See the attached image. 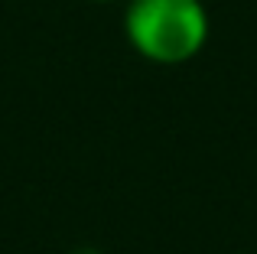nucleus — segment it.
<instances>
[{
	"label": "nucleus",
	"mask_w": 257,
	"mask_h": 254,
	"mask_svg": "<svg viewBox=\"0 0 257 254\" xmlns=\"http://www.w3.org/2000/svg\"><path fill=\"white\" fill-rule=\"evenodd\" d=\"M72 254H101V251H98V248H75Z\"/></svg>",
	"instance_id": "f03ea898"
},
{
	"label": "nucleus",
	"mask_w": 257,
	"mask_h": 254,
	"mask_svg": "<svg viewBox=\"0 0 257 254\" xmlns=\"http://www.w3.org/2000/svg\"><path fill=\"white\" fill-rule=\"evenodd\" d=\"M94 4H114V0H94Z\"/></svg>",
	"instance_id": "7ed1b4c3"
},
{
	"label": "nucleus",
	"mask_w": 257,
	"mask_h": 254,
	"mask_svg": "<svg viewBox=\"0 0 257 254\" xmlns=\"http://www.w3.org/2000/svg\"><path fill=\"white\" fill-rule=\"evenodd\" d=\"M208 10L202 0H127L124 36L137 56L157 65H182L208 43Z\"/></svg>",
	"instance_id": "f257e3e1"
}]
</instances>
